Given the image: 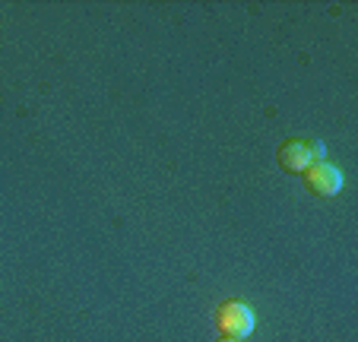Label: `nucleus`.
<instances>
[{
    "mask_svg": "<svg viewBox=\"0 0 358 342\" xmlns=\"http://www.w3.org/2000/svg\"><path fill=\"white\" fill-rule=\"evenodd\" d=\"M279 165H282V171H289V175H304L308 168L314 165V155H311V143L308 140H289L279 146L276 152Z\"/></svg>",
    "mask_w": 358,
    "mask_h": 342,
    "instance_id": "3",
    "label": "nucleus"
},
{
    "mask_svg": "<svg viewBox=\"0 0 358 342\" xmlns=\"http://www.w3.org/2000/svg\"><path fill=\"white\" fill-rule=\"evenodd\" d=\"M304 181H308V190L311 194H317V197H336L339 190H343V184H345V178H343V171H339L333 162H314L308 171H304Z\"/></svg>",
    "mask_w": 358,
    "mask_h": 342,
    "instance_id": "2",
    "label": "nucleus"
},
{
    "mask_svg": "<svg viewBox=\"0 0 358 342\" xmlns=\"http://www.w3.org/2000/svg\"><path fill=\"white\" fill-rule=\"evenodd\" d=\"M311 143V155H314V162H324V155H327V146L320 140H308Z\"/></svg>",
    "mask_w": 358,
    "mask_h": 342,
    "instance_id": "4",
    "label": "nucleus"
},
{
    "mask_svg": "<svg viewBox=\"0 0 358 342\" xmlns=\"http://www.w3.org/2000/svg\"><path fill=\"white\" fill-rule=\"evenodd\" d=\"M219 342H238V339H231V336H219Z\"/></svg>",
    "mask_w": 358,
    "mask_h": 342,
    "instance_id": "5",
    "label": "nucleus"
},
{
    "mask_svg": "<svg viewBox=\"0 0 358 342\" xmlns=\"http://www.w3.org/2000/svg\"><path fill=\"white\" fill-rule=\"evenodd\" d=\"M254 323H257V317H254V311L248 308L244 301H222L216 311V327L222 336H231V339H248L250 333H254Z\"/></svg>",
    "mask_w": 358,
    "mask_h": 342,
    "instance_id": "1",
    "label": "nucleus"
}]
</instances>
